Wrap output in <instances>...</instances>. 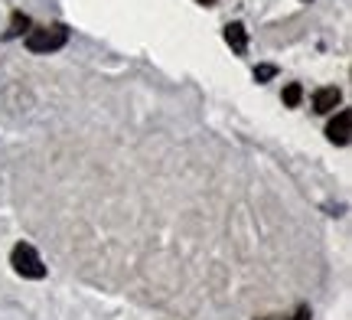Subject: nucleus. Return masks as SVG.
I'll list each match as a JSON object with an SVG mask.
<instances>
[{
  "label": "nucleus",
  "instance_id": "f257e3e1",
  "mask_svg": "<svg viewBox=\"0 0 352 320\" xmlns=\"http://www.w3.org/2000/svg\"><path fill=\"white\" fill-rule=\"evenodd\" d=\"M26 50L36 52V56H50V52H59L69 43V26L65 23H50V26H36L26 33Z\"/></svg>",
  "mask_w": 352,
  "mask_h": 320
},
{
  "label": "nucleus",
  "instance_id": "f03ea898",
  "mask_svg": "<svg viewBox=\"0 0 352 320\" xmlns=\"http://www.w3.org/2000/svg\"><path fill=\"white\" fill-rule=\"evenodd\" d=\"M10 265H13V271H16L20 278H30V281H43V278H46V265H43L39 252L30 242H16V245H13Z\"/></svg>",
  "mask_w": 352,
  "mask_h": 320
},
{
  "label": "nucleus",
  "instance_id": "7ed1b4c3",
  "mask_svg": "<svg viewBox=\"0 0 352 320\" xmlns=\"http://www.w3.org/2000/svg\"><path fill=\"white\" fill-rule=\"evenodd\" d=\"M349 125H352L349 108H340V111H336V118L327 125V138L336 144V147H346V144H349Z\"/></svg>",
  "mask_w": 352,
  "mask_h": 320
},
{
  "label": "nucleus",
  "instance_id": "20e7f679",
  "mask_svg": "<svg viewBox=\"0 0 352 320\" xmlns=\"http://www.w3.org/2000/svg\"><path fill=\"white\" fill-rule=\"evenodd\" d=\"M342 102V92L336 85H323V89L314 92V111L316 115H329V111H336Z\"/></svg>",
  "mask_w": 352,
  "mask_h": 320
},
{
  "label": "nucleus",
  "instance_id": "39448f33",
  "mask_svg": "<svg viewBox=\"0 0 352 320\" xmlns=\"http://www.w3.org/2000/svg\"><path fill=\"white\" fill-rule=\"evenodd\" d=\"M222 36H226V43L232 46L235 56H245V52H248V30H245V23H239V20H235V23H228Z\"/></svg>",
  "mask_w": 352,
  "mask_h": 320
},
{
  "label": "nucleus",
  "instance_id": "423d86ee",
  "mask_svg": "<svg viewBox=\"0 0 352 320\" xmlns=\"http://www.w3.org/2000/svg\"><path fill=\"white\" fill-rule=\"evenodd\" d=\"M23 33H30V17H26V13H13L10 17V30H7V36H23Z\"/></svg>",
  "mask_w": 352,
  "mask_h": 320
},
{
  "label": "nucleus",
  "instance_id": "0eeeda50",
  "mask_svg": "<svg viewBox=\"0 0 352 320\" xmlns=\"http://www.w3.org/2000/svg\"><path fill=\"white\" fill-rule=\"evenodd\" d=\"M300 102H303V85L300 82H287V85H284V105H287V108H297Z\"/></svg>",
  "mask_w": 352,
  "mask_h": 320
},
{
  "label": "nucleus",
  "instance_id": "6e6552de",
  "mask_svg": "<svg viewBox=\"0 0 352 320\" xmlns=\"http://www.w3.org/2000/svg\"><path fill=\"white\" fill-rule=\"evenodd\" d=\"M277 76V65H258L254 69V82H267V78Z\"/></svg>",
  "mask_w": 352,
  "mask_h": 320
},
{
  "label": "nucleus",
  "instance_id": "1a4fd4ad",
  "mask_svg": "<svg viewBox=\"0 0 352 320\" xmlns=\"http://www.w3.org/2000/svg\"><path fill=\"white\" fill-rule=\"evenodd\" d=\"M261 320H310V308H300L294 317H261Z\"/></svg>",
  "mask_w": 352,
  "mask_h": 320
},
{
  "label": "nucleus",
  "instance_id": "9d476101",
  "mask_svg": "<svg viewBox=\"0 0 352 320\" xmlns=\"http://www.w3.org/2000/svg\"><path fill=\"white\" fill-rule=\"evenodd\" d=\"M196 3H206V7H212V3H215V0H196Z\"/></svg>",
  "mask_w": 352,
  "mask_h": 320
},
{
  "label": "nucleus",
  "instance_id": "9b49d317",
  "mask_svg": "<svg viewBox=\"0 0 352 320\" xmlns=\"http://www.w3.org/2000/svg\"><path fill=\"white\" fill-rule=\"evenodd\" d=\"M307 3H310V0H307Z\"/></svg>",
  "mask_w": 352,
  "mask_h": 320
}]
</instances>
